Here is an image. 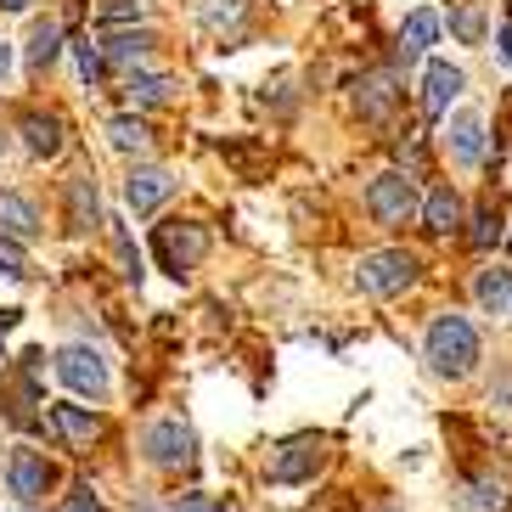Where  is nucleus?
<instances>
[{
    "label": "nucleus",
    "mask_w": 512,
    "mask_h": 512,
    "mask_svg": "<svg viewBox=\"0 0 512 512\" xmlns=\"http://www.w3.org/2000/svg\"><path fill=\"white\" fill-rule=\"evenodd\" d=\"M6 473H12V496L17 501H40L51 490V462L40 451H29V445L12 451V467H6Z\"/></svg>",
    "instance_id": "obj_9"
},
{
    "label": "nucleus",
    "mask_w": 512,
    "mask_h": 512,
    "mask_svg": "<svg viewBox=\"0 0 512 512\" xmlns=\"http://www.w3.org/2000/svg\"><path fill=\"white\" fill-rule=\"evenodd\" d=\"M473 293H479L484 316H512V271H484Z\"/></svg>",
    "instance_id": "obj_17"
},
{
    "label": "nucleus",
    "mask_w": 512,
    "mask_h": 512,
    "mask_svg": "<svg viewBox=\"0 0 512 512\" xmlns=\"http://www.w3.org/2000/svg\"><path fill=\"white\" fill-rule=\"evenodd\" d=\"M102 17L107 23H130V17H141V0H107Z\"/></svg>",
    "instance_id": "obj_30"
},
{
    "label": "nucleus",
    "mask_w": 512,
    "mask_h": 512,
    "mask_svg": "<svg viewBox=\"0 0 512 512\" xmlns=\"http://www.w3.org/2000/svg\"><path fill=\"white\" fill-rule=\"evenodd\" d=\"M51 422H57V434L68 439V445H91V439L102 434V422L85 406H51Z\"/></svg>",
    "instance_id": "obj_16"
},
{
    "label": "nucleus",
    "mask_w": 512,
    "mask_h": 512,
    "mask_svg": "<svg viewBox=\"0 0 512 512\" xmlns=\"http://www.w3.org/2000/svg\"><path fill=\"white\" fill-rule=\"evenodd\" d=\"M141 451H147V462H158V467H186L192 462V428L175 422V417L152 422L147 439H141Z\"/></svg>",
    "instance_id": "obj_7"
},
{
    "label": "nucleus",
    "mask_w": 512,
    "mask_h": 512,
    "mask_svg": "<svg viewBox=\"0 0 512 512\" xmlns=\"http://www.w3.org/2000/svg\"><path fill=\"white\" fill-rule=\"evenodd\" d=\"M0 6H6V12H29V0H0Z\"/></svg>",
    "instance_id": "obj_34"
},
{
    "label": "nucleus",
    "mask_w": 512,
    "mask_h": 512,
    "mask_svg": "<svg viewBox=\"0 0 512 512\" xmlns=\"http://www.w3.org/2000/svg\"><path fill=\"white\" fill-rule=\"evenodd\" d=\"M411 282H417V259L406 248H377V254H361V265H355V287L372 299H394Z\"/></svg>",
    "instance_id": "obj_2"
},
{
    "label": "nucleus",
    "mask_w": 512,
    "mask_h": 512,
    "mask_svg": "<svg viewBox=\"0 0 512 512\" xmlns=\"http://www.w3.org/2000/svg\"><path fill=\"white\" fill-rule=\"evenodd\" d=\"M152 254H158V265H164L169 276H186L203 265V254H209V231L192 226V220H169V226H158V237H152Z\"/></svg>",
    "instance_id": "obj_3"
},
{
    "label": "nucleus",
    "mask_w": 512,
    "mask_h": 512,
    "mask_svg": "<svg viewBox=\"0 0 512 512\" xmlns=\"http://www.w3.org/2000/svg\"><path fill=\"white\" fill-rule=\"evenodd\" d=\"M169 192H175V175H169V169H136V175L124 181V197H130L136 214H152Z\"/></svg>",
    "instance_id": "obj_10"
},
{
    "label": "nucleus",
    "mask_w": 512,
    "mask_h": 512,
    "mask_svg": "<svg viewBox=\"0 0 512 512\" xmlns=\"http://www.w3.org/2000/svg\"><path fill=\"white\" fill-rule=\"evenodd\" d=\"M451 152L462 164H479L484 158V119L479 113H456L451 119Z\"/></svg>",
    "instance_id": "obj_15"
},
{
    "label": "nucleus",
    "mask_w": 512,
    "mask_h": 512,
    "mask_svg": "<svg viewBox=\"0 0 512 512\" xmlns=\"http://www.w3.org/2000/svg\"><path fill=\"white\" fill-rule=\"evenodd\" d=\"M422 226L434 231V237L456 231V226H462V197H456L451 186H434V192H428V203H422Z\"/></svg>",
    "instance_id": "obj_11"
},
{
    "label": "nucleus",
    "mask_w": 512,
    "mask_h": 512,
    "mask_svg": "<svg viewBox=\"0 0 512 512\" xmlns=\"http://www.w3.org/2000/svg\"><path fill=\"white\" fill-rule=\"evenodd\" d=\"M68 512H96V496L91 490H79V501H68Z\"/></svg>",
    "instance_id": "obj_32"
},
{
    "label": "nucleus",
    "mask_w": 512,
    "mask_h": 512,
    "mask_svg": "<svg viewBox=\"0 0 512 512\" xmlns=\"http://www.w3.org/2000/svg\"><path fill=\"white\" fill-rule=\"evenodd\" d=\"M23 147H29L34 158H57L62 152V119L57 113H29V119H23Z\"/></svg>",
    "instance_id": "obj_12"
},
{
    "label": "nucleus",
    "mask_w": 512,
    "mask_h": 512,
    "mask_svg": "<svg viewBox=\"0 0 512 512\" xmlns=\"http://www.w3.org/2000/svg\"><path fill=\"white\" fill-rule=\"evenodd\" d=\"M451 34L462 40V46H479L484 40V6H462V12L451 17Z\"/></svg>",
    "instance_id": "obj_25"
},
{
    "label": "nucleus",
    "mask_w": 512,
    "mask_h": 512,
    "mask_svg": "<svg viewBox=\"0 0 512 512\" xmlns=\"http://www.w3.org/2000/svg\"><path fill=\"white\" fill-rule=\"evenodd\" d=\"M462 68H451V62H428V74H422V113L428 119H445L451 113V102L462 96Z\"/></svg>",
    "instance_id": "obj_8"
},
{
    "label": "nucleus",
    "mask_w": 512,
    "mask_h": 512,
    "mask_svg": "<svg viewBox=\"0 0 512 512\" xmlns=\"http://www.w3.org/2000/svg\"><path fill=\"white\" fill-rule=\"evenodd\" d=\"M0 231H6V237H17V242L40 231V214H34V203H29V197L0 192Z\"/></svg>",
    "instance_id": "obj_14"
},
{
    "label": "nucleus",
    "mask_w": 512,
    "mask_h": 512,
    "mask_svg": "<svg viewBox=\"0 0 512 512\" xmlns=\"http://www.w3.org/2000/svg\"><path fill=\"white\" fill-rule=\"evenodd\" d=\"M152 46V34H107L102 40V57L107 62H141Z\"/></svg>",
    "instance_id": "obj_23"
},
{
    "label": "nucleus",
    "mask_w": 512,
    "mask_h": 512,
    "mask_svg": "<svg viewBox=\"0 0 512 512\" xmlns=\"http://www.w3.org/2000/svg\"><path fill=\"white\" fill-rule=\"evenodd\" d=\"M467 512H507V490L496 479H473L467 484Z\"/></svg>",
    "instance_id": "obj_24"
},
{
    "label": "nucleus",
    "mask_w": 512,
    "mask_h": 512,
    "mask_svg": "<svg viewBox=\"0 0 512 512\" xmlns=\"http://www.w3.org/2000/svg\"><path fill=\"white\" fill-rule=\"evenodd\" d=\"M57 51H62V23H40L29 34V68H51Z\"/></svg>",
    "instance_id": "obj_22"
},
{
    "label": "nucleus",
    "mask_w": 512,
    "mask_h": 512,
    "mask_svg": "<svg viewBox=\"0 0 512 512\" xmlns=\"http://www.w3.org/2000/svg\"><path fill=\"white\" fill-rule=\"evenodd\" d=\"M130 102H136V107L175 102V79H169V74H130Z\"/></svg>",
    "instance_id": "obj_19"
},
{
    "label": "nucleus",
    "mask_w": 512,
    "mask_h": 512,
    "mask_svg": "<svg viewBox=\"0 0 512 512\" xmlns=\"http://www.w3.org/2000/svg\"><path fill=\"white\" fill-rule=\"evenodd\" d=\"M74 57H79V74L91 79H102V68H107V57H102V46H91V40H74Z\"/></svg>",
    "instance_id": "obj_27"
},
{
    "label": "nucleus",
    "mask_w": 512,
    "mask_h": 512,
    "mask_svg": "<svg viewBox=\"0 0 512 512\" xmlns=\"http://www.w3.org/2000/svg\"><path fill=\"white\" fill-rule=\"evenodd\" d=\"M68 220H74V231H85L96 220V181L91 175H74L68 181Z\"/></svg>",
    "instance_id": "obj_20"
},
{
    "label": "nucleus",
    "mask_w": 512,
    "mask_h": 512,
    "mask_svg": "<svg viewBox=\"0 0 512 512\" xmlns=\"http://www.w3.org/2000/svg\"><path fill=\"white\" fill-rule=\"evenodd\" d=\"M394 79L389 74H372V79H361V96H355V107H361V119H372V124H383L394 113Z\"/></svg>",
    "instance_id": "obj_13"
},
{
    "label": "nucleus",
    "mask_w": 512,
    "mask_h": 512,
    "mask_svg": "<svg viewBox=\"0 0 512 512\" xmlns=\"http://www.w3.org/2000/svg\"><path fill=\"white\" fill-rule=\"evenodd\" d=\"M501 51H507V62H512V29H501Z\"/></svg>",
    "instance_id": "obj_35"
},
{
    "label": "nucleus",
    "mask_w": 512,
    "mask_h": 512,
    "mask_svg": "<svg viewBox=\"0 0 512 512\" xmlns=\"http://www.w3.org/2000/svg\"><path fill=\"white\" fill-rule=\"evenodd\" d=\"M175 512H226V507H220V501H214V496H186V501H181V507H175Z\"/></svg>",
    "instance_id": "obj_31"
},
{
    "label": "nucleus",
    "mask_w": 512,
    "mask_h": 512,
    "mask_svg": "<svg viewBox=\"0 0 512 512\" xmlns=\"http://www.w3.org/2000/svg\"><path fill=\"white\" fill-rule=\"evenodd\" d=\"M6 68H12V46L0 40V79H6Z\"/></svg>",
    "instance_id": "obj_33"
},
{
    "label": "nucleus",
    "mask_w": 512,
    "mask_h": 512,
    "mask_svg": "<svg viewBox=\"0 0 512 512\" xmlns=\"http://www.w3.org/2000/svg\"><path fill=\"white\" fill-rule=\"evenodd\" d=\"M57 377H62L74 394H91V400H102L107 383H113V377H107V361L96 355V349H85V344L62 349V355H57Z\"/></svg>",
    "instance_id": "obj_6"
},
{
    "label": "nucleus",
    "mask_w": 512,
    "mask_h": 512,
    "mask_svg": "<svg viewBox=\"0 0 512 512\" xmlns=\"http://www.w3.org/2000/svg\"><path fill=\"white\" fill-rule=\"evenodd\" d=\"M434 34H439V17L434 12H411L406 17V29H400V57H422V51L434 46Z\"/></svg>",
    "instance_id": "obj_18"
},
{
    "label": "nucleus",
    "mask_w": 512,
    "mask_h": 512,
    "mask_svg": "<svg viewBox=\"0 0 512 512\" xmlns=\"http://www.w3.org/2000/svg\"><path fill=\"white\" fill-rule=\"evenodd\" d=\"M321 462H327V439H321V434H299V439H287L282 451L271 456V479L276 484H304V479H316Z\"/></svg>",
    "instance_id": "obj_5"
},
{
    "label": "nucleus",
    "mask_w": 512,
    "mask_h": 512,
    "mask_svg": "<svg viewBox=\"0 0 512 512\" xmlns=\"http://www.w3.org/2000/svg\"><path fill=\"white\" fill-rule=\"evenodd\" d=\"M107 141H113L119 152H147V147H152L147 124H141V119H130V113H119V119H107Z\"/></svg>",
    "instance_id": "obj_21"
},
{
    "label": "nucleus",
    "mask_w": 512,
    "mask_h": 512,
    "mask_svg": "<svg viewBox=\"0 0 512 512\" xmlns=\"http://www.w3.org/2000/svg\"><path fill=\"white\" fill-rule=\"evenodd\" d=\"M473 361H479V332H473V321L445 310V316L428 327V366H434L439 377H467Z\"/></svg>",
    "instance_id": "obj_1"
},
{
    "label": "nucleus",
    "mask_w": 512,
    "mask_h": 512,
    "mask_svg": "<svg viewBox=\"0 0 512 512\" xmlns=\"http://www.w3.org/2000/svg\"><path fill=\"white\" fill-rule=\"evenodd\" d=\"M242 6H248V0H209L203 17H209V29H226V23H237V17H242Z\"/></svg>",
    "instance_id": "obj_29"
},
{
    "label": "nucleus",
    "mask_w": 512,
    "mask_h": 512,
    "mask_svg": "<svg viewBox=\"0 0 512 512\" xmlns=\"http://www.w3.org/2000/svg\"><path fill=\"white\" fill-rule=\"evenodd\" d=\"M496 237H501V209L490 203V209H479V220H473V248H490Z\"/></svg>",
    "instance_id": "obj_28"
},
{
    "label": "nucleus",
    "mask_w": 512,
    "mask_h": 512,
    "mask_svg": "<svg viewBox=\"0 0 512 512\" xmlns=\"http://www.w3.org/2000/svg\"><path fill=\"white\" fill-rule=\"evenodd\" d=\"M0 271H6V276H29V254H23V242L6 237V231H0Z\"/></svg>",
    "instance_id": "obj_26"
},
{
    "label": "nucleus",
    "mask_w": 512,
    "mask_h": 512,
    "mask_svg": "<svg viewBox=\"0 0 512 512\" xmlns=\"http://www.w3.org/2000/svg\"><path fill=\"white\" fill-rule=\"evenodd\" d=\"M366 209H372L383 226H406L411 214H417V181H411V175H400V169L377 175V181L366 186Z\"/></svg>",
    "instance_id": "obj_4"
}]
</instances>
